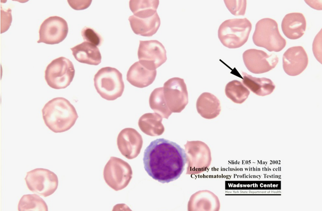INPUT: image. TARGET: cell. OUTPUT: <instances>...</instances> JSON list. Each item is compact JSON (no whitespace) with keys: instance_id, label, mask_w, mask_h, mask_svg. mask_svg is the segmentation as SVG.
I'll list each match as a JSON object with an SVG mask.
<instances>
[{"instance_id":"5bb4252c","label":"cell","mask_w":322,"mask_h":211,"mask_svg":"<svg viewBox=\"0 0 322 211\" xmlns=\"http://www.w3.org/2000/svg\"><path fill=\"white\" fill-rule=\"evenodd\" d=\"M117 145L123 156L129 159H132L140 153L143 145L142 137L135 129L125 128L118 135Z\"/></svg>"},{"instance_id":"4fadbf2b","label":"cell","mask_w":322,"mask_h":211,"mask_svg":"<svg viewBox=\"0 0 322 211\" xmlns=\"http://www.w3.org/2000/svg\"><path fill=\"white\" fill-rule=\"evenodd\" d=\"M244 64L251 72L261 74L273 69L278 62L274 54L268 55L265 52L255 49H248L243 54Z\"/></svg>"},{"instance_id":"603a6c76","label":"cell","mask_w":322,"mask_h":211,"mask_svg":"<svg viewBox=\"0 0 322 211\" xmlns=\"http://www.w3.org/2000/svg\"><path fill=\"white\" fill-rule=\"evenodd\" d=\"M163 117L157 113H147L139 119L138 126L142 132L150 136L162 135L165 128L162 124Z\"/></svg>"},{"instance_id":"8fae6325","label":"cell","mask_w":322,"mask_h":211,"mask_svg":"<svg viewBox=\"0 0 322 211\" xmlns=\"http://www.w3.org/2000/svg\"><path fill=\"white\" fill-rule=\"evenodd\" d=\"M138 57L140 64L152 70H156L167 59L164 46L156 40H140Z\"/></svg>"},{"instance_id":"1f68e13d","label":"cell","mask_w":322,"mask_h":211,"mask_svg":"<svg viewBox=\"0 0 322 211\" xmlns=\"http://www.w3.org/2000/svg\"><path fill=\"white\" fill-rule=\"evenodd\" d=\"M92 1H68L69 5L74 10H83L87 8L91 4Z\"/></svg>"},{"instance_id":"f1b7e54d","label":"cell","mask_w":322,"mask_h":211,"mask_svg":"<svg viewBox=\"0 0 322 211\" xmlns=\"http://www.w3.org/2000/svg\"><path fill=\"white\" fill-rule=\"evenodd\" d=\"M226 6L234 15H244L246 9V1H224Z\"/></svg>"},{"instance_id":"6da1fadb","label":"cell","mask_w":322,"mask_h":211,"mask_svg":"<svg viewBox=\"0 0 322 211\" xmlns=\"http://www.w3.org/2000/svg\"><path fill=\"white\" fill-rule=\"evenodd\" d=\"M143 160L148 175L162 183L178 179L187 162L185 150L177 143L164 138L150 143L144 151Z\"/></svg>"},{"instance_id":"ba28073f","label":"cell","mask_w":322,"mask_h":211,"mask_svg":"<svg viewBox=\"0 0 322 211\" xmlns=\"http://www.w3.org/2000/svg\"><path fill=\"white\" fill-rule=\"evenodd\" d=\"M132 170L130 164L123 159L112 156L103 170L106 183L115 191L126 188L132 178Z\"/></svg>"},{"instance_id":"8992f818","label":"cell","mask_w":322,"mask_h":211,"mask_svg":"<svg viewBox=\"0 0 322 211\" xmlns=\"http://www.w3.org/2000/svg\"><path fill=\"white\" fill-rule=\"evenodd\" d=\"M74 74L75 69L72 62L65 57H60L48 65L45 71V78L49 87L59 90L69 86Z\"/></svg>"},{"instance_id":"44dd1931","label":"cell","mask_w":322,"mask_h":211,"mask_svg":"<svg viewBox=\"0 0 322 211\" xmlns=\"http://www.w3.org/2000/svg\"><path fill=\"white\" fill-rule=\"evenodd\" d=\"M70 49L74 58L80 63L98 65L101 62L99 49L90 43L84 41Z\"/></svg>"},{"instance_id":"83f0119b","label":"cell","mask_w":322,"mask_h":211,"mask_svg":"<svg viewBox=\"0 0 322 211\" xmlns=\"http://www.w3.org/2000/svg\"><path fill=\"white\" fill-rule=\"evenodd\" d=\"M82 35L85 41L96 46H100L103 39L101 36L93 28L85 27L82 30Z\"/></svg>"},{"instance_id":"484cf974","label":"cell","mask_w":322,"mask_h":211,"mask_svg":"<svg viewBox=\"0 0 322 211\" xmlns=\"http://www.w3.org/2000/svg\"><path fill=\"white\" fill-rule=\"evenodd\" d=\"M149 104L154 112L160 114L165 118L168 119L172 113L165 101L163 87L156 88L151 92L149 96Z\"/></svg>"},{"instance_id":"cb8c5ba5","label":"cell","mask_w":322,"mask_h":211,"mask_svg":"<svg viewBox=\"0 0 322 211\" xmlns=\"http://www.w3.org/2000/svg\"><path fill=\"white\" fill-rule=\"evenodd\" d=\"M158 1H130L129 6L134 15L140 18L153 16L158 6Z\"/></svg>"},{"instance_id":"7c38bea8","label":"cell","mask_w":322,"mask_h":211,"mask_svg":"<svg viewBox=\"0 0 322 211\" xmlns=\"http://www.w3.org/2000/svg\"><path fill=\"white\" fill-rule=\"evenodd\" d=\"M68 31V24L64 19L57 16L49 17L40 26L37 43L59 44L66 38Z\"/></svg>"},{"instance_id":"d4e9b609","label":"cell","mask_w":322,"mask_h":211,"mask_svg":"<svg viewBox=\"0 0 322 211\" xmlns=\"http://www.w3.org/2000/svg\"><path fill=\"white\" fill-rule=\"evenodd\" d=\"M225 93L227 98L237 104L244 103L250 93L248 89L237 80L227 83L225 86Z\"/></svg>"},{"instance_id":"4dcf8cb0","label":"cell","mask_w":322,"mask_h":211,"mask_svg":"<svg viewBox=\"0 0 322 211\" xmlns=\"http://www.w3.org/2000/svg\"><path fill=\"white\" fill-rule=\"evenodd\" d=\"M11 12V10L10 9H9L7 12L3 11L1 10V18H3V19H1V22L3 21V23L1 24V27L3 25V27L1 28V33L8 30L10 26L11 23L12 22V15Z\"/></svg>"},{"instance_id":"ac0fdd59","label":"cell","mask_w":322,"mask_h":211,"mask_svg":"<svg viewBox=\"0 0 322 211\" xmlns=\"http://www.w3.org/2000/svg\"><path fill=\"white\" fill-rule=\"evenodd\" d=\"M156 75V70H150L136 62L129 68L127 79L132 86L143 88L150 85L154 80Z\"/></svg>"},{"instance_id":"ffe728a7","label":"cell","mask_w":322,"mask_h":211,"mask_svg":"<svg viewBox=\"0 0 322 211\" xmlns=\"http://www.w3.org/2000/svg\"><path fill=\"white\" fill-rule=\"evenodd\" d=\"M196 110L201 116L206 119H213L218 116L221 110L219 100L213 94L204 92L197 98Z\"/></svg>"},{"instance_id":"52a82bcc","label":"cell","mask_w":322,"mask_h":211,"mask_svg":"<svg viewBox=\"0 0 322 211\" xmlns=\"http://www.w3.org/2000/svg\"><path fill=\"white\" fill-rule=\"evenodd\" d=\"M187 162V175H196L206 171L211 161L209 146L200 141H187L184 145Z\"/></svg>"},{"instance_id":"5b68a950","label":"cell","mask_w":322,"mask_h":211,"mask_svg":"<svg viewBox=\"0 0 322 211\" xmlns=\"http://www.w3.org/2000/svg\"><path fill=\"white\" fill-rule=\"evenodd\" d=\"M94 82L97 93L107 100L116 99L122 95L124 91L122 74L113 67L101 68L95 74Z\"/></svg>"},{"instance_id":"e0dca14e","label":"cell","mask_w":322,"mask_h":211,"mask_svg":"<svg viewBox=\"0 0 322 211\" xmlns=\"http://www.w3.org/2000/svg\"><path fill=\"white\" fill-rule=\"evenodd\" d=\"M281 27L284 35L291 39L302 37L306 28L304 16L301 13H291L283 18Z\"/></svg>"},{"instance_id":"d6986e66","label":"cell","mask_w":322,"mask_h":211,"mask_svg":"<svg viewBox=\"0 0 322 211\" xmlns=\"http://www.w3.org/2000/svg\"><path fill=\"white\" fill-rule=\"evenodd\" d=\"M130 26L133 32L143 36H151L158 30L160 20L157 13L153 16L145 18H140L132 15L129 18Z\"/></svg>"},{"instance_id":"2e32d148","label":"cell","mask_w":322,"mask_h":211,"mask_svg":"<svg viewBox=\"0 0 322 211\" xmlns=\"http://www.w3.org/2000/svg\"><path fill=\"white\" fill-rule=\"evenodd\" d=\"M188 211H218L220 203L218 197L209 190H200L193 194L188 202Z\"/></svg>"},{"instance_id":"9c48e42d","label":"cell","mask_w":322,"mask_h":211,"mask_svg":"<svg viewBox=\"0 0 322 211\" xmlns=\"http://www.w3.org/2000/svg\"><path fill=\"white\" fill-rule=\"evenodd\" d=\"M25 180L31 192L44 197L52 195L58 186L57 175L43 168H37L27 172Z\"/></svg>"},{"instance_id":"7402d4cb","label":"cell","mask_w":322,"mask_h":211,"mask_svg":"<svg viewBox=\"0 0 322 211\" xmlns=\"http://www.w3.org/2000/svg\"><path fill=\"white\" fill-rule=\"evenodd\" d=\"M242 75L243 85L257 95H270L275 89V85L270 79L253 77L244 72H242Z\"/></svg>"},{"instance_id":"277c9868","label":"cell","mask_w":322,"mask_h":211,"mask_svg":"<svg viewBox=\"0 0 322 211\" xmlns=\"http://www.w3.org/2000/svg\"><path fill=\"white\" fill-rule=\"evenodd\" d=\"M252 38L256 46L264 48L269 52H279L287 44L280 34L276 21L269 18H263L257 22Z\"/></svg>"},{"instance_id":"9a60e30c","label":"cell","mask_w":322,"mask_h":211,"mask_svg":"<svg viewBox=\"0 0 322 211\" xmlns=\"http://www.w3.org/2000/svg\"><path fill=\"white\" fill-rule=\"evenodd\" d=\"M308 63L307 54L302 46L289 48L283 56V67L289 75L296 76L301 73Z\"/></svg>"},{"instance_id":"3957f363","label":"cell","mask_w":322,"mask_h":211,"mask_svg":"<svg viewBox=\"0 0 322 211\" xmlns=\"http://www.w3.org/2000/svg\"><path fill=\"white\" fill-rule=\"evenodd\" d=\"M251 29L252 24L246 18L228 19L220 25L218 36L225 47L236 49L247 41Z\"/></svg>"},{"instance_id":"7a4b0ae2","label":"cell","mask_w":322,"mask_h":211,"mask_svg":"<svg viewBox=\"0 0 322 211\" xmlns=\"http://www.w3.org/2000/svg\"><path fill=\"white\" fill-rule=\"evenodd\" d=\"M42 114L46 126L54 133L69 130L78 118L74 107L63 97L55 98L48 101L42 109Z\"/></svg>"},{"instance_id":"f546056e","label":"cell","mask_w":322,"mask_h":211,"mask_svg":"<svg viewBox=\"0 0 322 211\" xmlns=\"http://www.w3.org/2000/svg\"><path fill=\"white\" fill-rule=\"evenodd\" d=\"M321 30L315 37L312 46L313 54L316 59L321 63Z\"/></svg>"},{"instance_id":"4316f807","label":"cell","mask_w":322,"mask_h":211,"mask_svg":"<svg viewBox=\"0 0 322 211\" xmlns=\"http://www.w3.org/2000/svg\"><path fill=\"white\" fill-rule=\"evenodd\" d=\"M19 211H47L48 206L45 201L38 195L25 194L22 196L18 205Z\"/></svg>"},{"instance_id":"30bf717a","label":"cell","mask_w":322,"mask_h":211,"mask_svg":"<svg viewBox=\"0 0 322 211\" xmlns=\"http://www.w3.org/2000/svg\"><path fill=\"white\" fill-rule=\"evenodd\" d=\"M164 96L166 104L172 112H181L188 103V92L183 79L173 77L164 84Z\"/></svg>"}]
</instances>
